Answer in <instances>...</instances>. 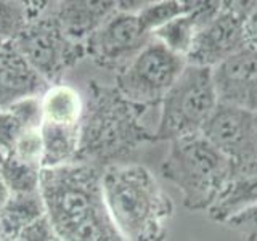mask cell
Instances as JSON below:
<instances>
[{"mask_svg": "<svg viewBox=\"0 0 257 241\" xmlns=\"http://www.w3.org/2000/svg\"><path fill=\"white\" fill-rule=\"evenodd\" d=\"M148 109L127 100L114 85L88 82L76 163L100 171L135 163L142 147L156 142L155 132L145 124Z\"/></svg>", "mask_w": 257, "mask_h": 241, "instance_id": "obj_1", "label": "cell"}, {"mask_svg": "<svg viewBox=\"0 0 257 241\" xmlns=\"http://www.w3.org/2000/svg\"><path fill=\"white\" fill-rule=\"evenodd\" d=\"M101 175L80 163L42 169L40 195L60 241H127L108 211Z\"/></svg>", "mask_w": 257, "mask_h": 241, "instance_id": "obj_2", "label": "cell"}, {"mask_svg": "<svg viewBox=\"0 0 257 241\" xmlns=\"http://www.w3.org/2000/svg\"><path fill=\"white\" fill-rule=\"evenodd\" d=\"M101 182L108 211L127 241H166L175 206L148 167L112 166Z\"/></svg>", "mask_w": 257, "mask_h": 241, "instance_id": "obj_3", "label": "cell"}, {"mask_svg": "<svg viewBox=\"0 0 257 241\" xmlns=\"http://www.w3.org/2000/svg\"><path fill=\"white\" fill-rule=\"evenodd\" d=\"M161 174L180 190L188 211H209L227 188L233 163L198 134L171 142Z\"/></svg>", "mask_w": 257, "mask_h": 241, "instance_id": "obj_4", "label": "cell"}, {"mask_svg": "<svg viewBox=\"0 0 257 241\" xmlns=\"http://www.w3.org/2000/svg\"><path fill=\"white\" fill-rule=\"evenodd\" d=\"M217 104L212 69L187 63L159 104L155 140L174 142L201 134Z\"/></svg>", "mask_w": 257, "mask_h": 241, "instance_id": "obj_5", "label": "cell"}, {"mask_svg": "<svg viewBox=\"0 0 257 241\" xmlns=\"http://www.w3.org/2000/svg\"><path fill=\"white\" fill-rule=\"evenodd\" d=\"M13 45L48 84H60L63 74L82 61L87 52L64 34L50 2L47 10L28 23Z\"/></svg>", "mask_w": 257, "mask_h": 241, "instance_id": "obj_6", "label": "cell"}, {"mask_svg": "<svg viewBox=\"0 0 257 241\" xmlns=\"http://www.w3.org/2000/svg\"><path fill=\"white\" fill-rule=\"evenodd\" d=\"M185 66L187 58L171 52L153 37L125 68L116 72L114 87L127 100L153 108L161 104Z\"/></svg>", "mask_w": 257, "mask_h": 241, "instance_id": "obj_7", "label": "cell"}, {"mask_svg": "<svg viewBox=\"0 0 257 241\" xmlns=\"http://www.w3.org/2000/svg\"><path fill=\"white\" fill-rule=\"evenodd\" d=\"M254 2H222L219 12L201 26L187 63L215 68L247 47L244 20Z\"/></svg>", "mask_w": 257, "mask_h": 241, "instance_id": "obj_8", "label": "cell"}, {"mask_svg": "<svg viewBox=\"0 0 257 241\" xmlns=\"http://www.w3.org/2000/svg\"><path fill=\"white\" fill-rule=\"evenodd\" d=\"M151 39L153 36L143 31L139 15L116 10L87 39L85 52L96 66L119 72Z\"/></svg>", "mask_w": 257, "mask_h": 241, "instance_id": "obj_9", "label": "cell"}, {"mask_svg": "<svg viewBox=\"0 0 257 241\" xmlns=\"http://www.w3.org/2000/svg\"><path fill=\"white\" fill-rule=\"evenodd\" d=\"M201 135L227 156L233 166L257 158V112L219 103Z\"/></svg>", "mask_w": 257, "mask_h": 241, "instance_id": "obj_10", "label": "cell"}, {"mask_svg": "<svg viewBox=\"0 0 257 241\" xmlns=\"http://www.w3.org/2000/svg\"><path fill=\"white\" fill-rule=\"evenodd\" d=\"M219 103L257 112V48L246 47L212 68Z\"/></svg>", "mask_w": 257, "mask_h": 241, "instance_id": "obj_11", "label": "cell"}, {"mask_svg": "<svg viewBox=\"0 0 257 241\" xmlns=\"http://www.w3.org/2000/svg\"><path fill=\"white\" fill-rule=\"evenodd\" d=\"M50 84L31 66L13 42L0 48V109L24 98L42 96Z\"/></svg>", "mask_w": 257, "mask_h": 241, "instance_id": "obj_12", "label": "cell"}, {"mask_svg": "<svg viewBox=\"0 0 257 241\" xmlns=\"http://www.w3.org/2000/svg\"><path fill=\"white\" fill-rule=\"evenodd\" d=\"M117 10V2H90V0H74V2L53 4V13L63 28L64 34L77 44L87 42L93 32Z\"/></svg>", "mask_w": 257, "mask_h": 241, "instance_id": "obj_13", "label": "cell"}, {"mask_svg": "<svg viewBox=\"0 0 257 241\" xmlns=\"http://www.w3.org/2000/svg\"><path fill=\"white\" fill-rule=\"evenodd\" d=\"M254 204H257V158L249 163L233 166L227 188L207 214L214 222L225 223L230 217Z\"/></svg>", "mask_w": 257, "mask_h": 241, "instance_id": "obj_14", "label": "cell"}, {"mask_svg": "<svg viewBox=\"0 0 257 241\" xmlns=\"http://www.w3.org/2000/svg\"><path fill=\"white\" fill-rule=\"evenodd\" d=\"M220 5L222 2H199L195 10L167 23L166 26L158 29L153 37L171 52L187 58L198 31L219 12Z\"/></svg>", "mask_w": 257, "mask_h": 241, "instance_id": "obj_15", "label": "cell"}, {"mask_svg": "<svg viewBox=\"0 0 257 241\" xmlns=\"http://www.w3.org/2000/svg\"><path fill=\"white\" fill-rule=\"evenodd\" d=\"M79 129L80 124L64 126L42 123V169H55L68 164H74L79 150Z\"/></svg>", "mask_w": 257, "mask_h": 241, "instance_id": "obj_16", "label": "cell"}, {"mask_svg": "<svg viewBox=\"0 0 257 241\" xmlns=\"http://www.w3.org/2000/svg\"><path fill=\"white\" fill-rule=\"evenodd\" d=\"M44 123L76 126L80 124L84 112V100L74 87L53 84L40 96Z\"/></svg>", "mask_w": 257, "mask_h": 241, "instance_id": "obj_17", "label": "cell"}, {"mask_svg": "<svg viewBox=\"0 0 257 241\" xmlns=\"http://www.w3.org/2000/svg\"><path fill=\"white\" fill-rule=\"evenodd\" d=\"M42 217H45V204L40 191L31 195H12L0 214V228L13 239L21 230Z\"/></svg>", "mask_w": 257, "mask_h": 241, "instance_id": "obj_18", "label": "cell"}, {"mask_svg": "<svg viewBox=\"0 0 257 241\" xmlns=\"http://www.w3.org/2000/svg\"><path fill=\"white\" fill-rule=\"evenodd\" d=\"M50 2H10L0 0V39L13 42L31 20L42 15Z\"/></svg>", "mask_w": 257, "mask_h": 241, "instance_id": "obj_19", "label": "cell"}, {"mask_svg": "<svg viewBox=\"0 0 257 241\" xmlns=\"http://www.w3.org/2000/svg\"><path fill=\"white\" fill-rule=\"evenodd\" d=\"M199 2L191 0H163V2H147L140 13L139 21L143 31L153 36L158 29L166 26L167 23L174 21L179 16H183L193 12Z\"/></svg>", "mask_w": 257, "mask_h": 241, "instance_id": "obj_20", "label": "cell"}, {"mask_svg": "<svg viewBox=\"0 0 257 241\" xmlns=\"http://www.w3.org/2000/svg\"><path fill=\"white\" fill-rule=\"evenodd\" d=\"M40 177L42 167L24 163L13 156H7L0 172V179L4 180L12 195H31L40 191Z\"/></svg>", "mask_w": 257, "mask_h": 241, "instance_id": "obj_21", "label": "cell"}, {"mask_svg": "<svg viewBox=\"0 0 257 241\" xmlns=\"http://www.w3.org/2000/svg\"><path fill=\"white\" fill-rule=\"evenodd\" d=\"M8 156H13L24 163L34 164L42 167V158H44V147H42V135H40V129H32L26 131L21 139L16 143V147Z\"/></svg>", "mask_w": 257, "mask_h": 241, "instance_id": "obj_22", "label": "cell"}, {"mask_svg": "<svg viewBox=\"0 0 257 241\" xmlns=\"http://www.w3.org/2000/svg\"><path fill=\"white\" fill-rule=\"evenodd\" d=\"M5 109L10 111L28 131H31V129H40V126L44 123L40 96H31V98L20 100Z\"/></svg>", "mask_w": 257, "mask_h": 241, "instance_id": "obj_23", "label": "cell"}, {"mask_svg": "<svg viewBox=\"0 0 257 241\" xmlns=\"http://www.w3.org/2000/svg\"><path fill=\"white\" fill-rule=\"evenodd\" d=\"M23 124L16 119L8 109H0V150L8 156L16 147V143L21 139V135L26 132ZM32 131V129H31Z\"/></svg>", "mask_w": 257, "mask_h": 241, "instance_id": "obj_24", "label": "cell"}, {"mask_svg": "<svg viewBox=\"0 0 257 241\" xmlns=\"http://www.w3.org/2000/svg\"><path fill=\"white\" fill-rule=\"evenodd\" d=\"M225 225L244 241H257V204L230 217Z\"/></svg>", "mask_w": 257, "mask_h": 241, "instance_id": "obj_25", "label": "cell"}, {"mask_svg": "<svg viewBox=\"0 0 257 241\" xmlns=\"http://www.w3.org/2000/svg\"><path fill=\"white\" fill-rule=\"evenodd\" d=\"M13 241H58L56 238L52 223L48 222L47 215L39 219L37 222L31 223L29 227L21 230Z\"/></svg>", "mask_w": 257, "mask_h": 241, "instance_id": "obj_26", "label": "cell"}, {"mask_svg": "<svg viewBox=\"0 0 257 241\" xmlns=\"http://www.w3.org/2000/svg\"><path fill=\"white\" fill-rule=\"evenodd\" d=\"M244 32L249 47L257 48V2L252 4L246 20H244Z\"/></svg>", "mask_w": 257, "mask_h": 241, "instance_id": "obj_27", "label": "cell"}, {"mask_svg": "<svg viewBox=\"0 0 257 241\" xmlns=\"http://www.w3.org/2000/svg\"><path fill=\"white\" fill-rule=\"evenodd\" d=\"M10 198H12L10 190L7 188V185L4 183V180L0 179V214H2V211L5 209L8 201H10Z\"/></svg>", "mask_w": 257, "mask_h": 241, "instance_id": "obj_28", "label": "cell"}, {"mask_svg": "<svg viewBox=\"0 0 257 241\" xmlns=\"http://www.w3.org/2000/svg\"><path fill=\"white\" fill-rule=\"evenodd\" d=\"M0 241H13V239H12L10 236H8V235H5L4 230L0 228Z\"/></svg>", "mask_w": 257, "mask_h": 241, "instance_id": "obj_29", "label": "cell"}, {"mask_svg": "<svg viewBox=\"0 0 257 241\" xmlns=\"http://www.w3.org/2000/svg\"><path fill=\"white\" fill-rule=\"evenodd\" d=\"M5 153L0 150V172H2V167H4V163H5Z\"/></svg>", "mask_w": 257, "mask_h": 241, "instance_id": "obj_30", "label": "cell"}, {"mask_svg": "<svg viewBox=\"0 0 257 241\" xmlns=\"http://www.w3.org/2000/svg\"><path fill=\"white\" fill-rule=\"evenodd\" d=\"M5 44H7V42H4V40H2V39H0V48H2V47H4Z\"/></svg>", "mask_w": 257, "mask_h": 241, "instance_id": "obj_31", "label": "cell"}, {"mask_svg": "<svg viewBox=\"0 0 257 241\" xmlns=\"http://www.w3.org/2000/svg\"><path fill=\"white\" fill-rule=\"evenodd\" d=\"M58 241H60V239H58Z\"/></svg>", "mask_w": 257, "mask_h": 241, "instance_id": "obj_32", "label": "cell"}]
</instances>
